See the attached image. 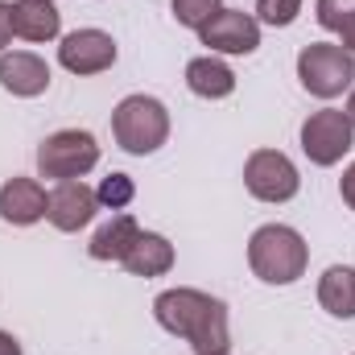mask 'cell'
Segmentation results:
<instances>
[{
    "label": "cell",
    "instance_id": "7",
    "mask_svg": "<svg viewBox=\"0 0 355 355\" xmlns=\"http://www.w3.org/2000/svg\"><path fill=\"white\" fill-rule=\"evenodd\" d=\"M244 186L261 202H289L302 190V174L281 149H257L244 162Z\"/></svg>",
    "mask_w": 355,
    "mask_h": 355
},
{
    "label": "cell",
    "instance_id": "8",
    "mask_svg": "<svg viewBox=\"0 0 355 355\" xmlns=\"http://www.w3.org/2000/svg\"><path fill=\"white\" fill-rule=\"evenodd\" d=\"M116 54H120V50H116V37L103 33V29H75V33H67V37L58 42V62H62V71H71V75H79V79L112 71V67H116Z\"/></svg>",
    "mask_w": 355,
    "mask_h": 355
},
{
    "label": "cell",
    "instance_id": "18",
    "mask_svg": "<svg viewBox=\"0 0 355 355\" xmlns=\"http://www.w3.org/2000/svg\"><path fill=\"white\" fill-rule=\"evenodd\" d=\"M314 17L327 33H352L355 29V0H314Z\"/></svg>",
    "mask_w": 355,
    "mask_h": 355
},
{
    "label": "cell",
    "instance_id": "6",
    "mask_svg": "<svg viewBox=\"0 0 355 355\" xmlns=\"http://www.w3.org/2000/svg\"><path fill=\"white\" fill-rule=\"evenodd\" d=\"M352 145H355V128L343 107H322V112H310L302 120V153L314 166H322V170L339 166L352 153Z\"/></svg>",
    "mask_w": 355,
    "mask_h": 355
},
{
    "label": "cell",
    "instance_id": "13",
    "mask_svg": "<svg viewBox=\"0 0 355 355\" xmlns=\"http://www.w3.org/2000/svg\"><path fill=\"white\" fill-rule=\"evenodd\" d=\"M62 33V12L54 0H17L12 4V37L21 42H54Z\"/></svg>",
    "mask_w": 355,
    "mask_h": 355
},
{
    "label": "cell",
    "instance_id": "14",
    "mask_svg": "<svg viewBox=\"0 0 355 355\" xmlns=\"http://www.w3.org/2000/svg\"><path fill=\"white\" fill-rule=\"evenodd\" d=\"M186 87L198 99H227L236 91V71L219 54H202V58L186 62Z\"/></svg>",
    "mask_w": 355,
    "mask_h": 355
},
{
    "label": "cell",
    "instance_id": "1",
    "mask_svg": "<svg viewBox=\"0 0 355 355\" xmlns=\"http://www.w3.org/2000/svg\"><path fill=\"white\" fill-rule=\"evenodd\" d=\"M153 318L162 331L174 339H186L194 355H223L232 352V327H227V306L202 289L178 285L153 297Z\"/></svg>",
    "mask_w": 355,
    "mask_h": 355
},
{
    "label": "cell",
    "instance_id": "25",
    "mask_svg": "<svg viewBox=\"0 0 355 355\" xmlns=\"http://www.w3.org/2000/svg\"><path fill=\"white\" fill-rule=\"evenodd\" d=\"M339 46H343V50H347V54L355 58V29H352V33H343V37H339Z\"/></svg>",
    "mask_w": 355,
    "mask_h": 355
},
{
    "label": "cell",
    "instance_id": "20",
    "mask_svg": "<svg viewBox=\"0 0 355 355\" xmlns=\"http://www.w3.org/2000/svg\"><path fill=\"white\" fill-rule=\"evenodd\" d=\"M170 8H174V21L178 25H186V29H202L219 8H223V0H170Z\"/></svg>",
    "mask_w": 355,
    "mask_h": 355
},
{
    "label": "cell",
    "instance_id": "24",
    "mask_svg": "<svg viewBox=\"0 0 355 355\" xmlns=\"http://www.w3.org/2000/svg\"><path fill=\"white\" fill-rule=\"evenodd\" d=\"M0 355H21V343H17L8 331H0Z\"/></svg>",
    "mask_w": 355,
    "mask_h": 355
},
{
    "label": "cell",
    "instance_id": "9",
    "mask_svg": "<svg viewBox=\"0 0 355 355\" xmlns=\"http://www.w3.org/2000/svg\"><path fill=\"white\" fill-rule=\"evenodd\" d=\"M198 42L211 46V54H257L261 46V21L244 8H219L202 29Z\"/></svg>",
    "mask_w": 355,
    "mask_h": 355
},
{
    "label": "cell",
    "instance_id": "11",
    "mask_svg": "<svg viewBox=\"0 0 355 355\" xmlns=\"http://www.w3.org/2000/svg\"><path fill=\"white\" fill-rule=\"evenodd\" d=\"M0 87L17 99H33L50 91V67L46 58L29 54V50H4L0 54Z\"/></svg>",
    "mask_w": 355,
    "mask_h": 355
},
{
    "label": "cell",
    "instance_id": "10",
    "mask_svg": "<svg viewBox=\"0 0 355 355\" xmlns=\"http://www.w3.org/2000/svg\"><path fill=\"white\" fill-rule=\"evenodd\" d=\"M99 211V198L83 178H71V182H54L50 198H46V219L58 227V232H83Z\"/></svg>",
    "mask_w": 355,
    "mask_h": 355
},
{
    "label": "cell",
    "instance_id": "17",
    "mask_svg": "<svg viewBox=\"0 0 355 355\" xmlns=\"http://www.w3.org/2000/svg\"><path fill=\"white\" fill-rule=\"evenodd\" d=\"M318 306L331 318H355V268L331 265L318 277Z\"/></svg>",
    "mask_w": 355,
    "mask_h": 355
},
{
    "label": "cell",
    "instance_id": "23",
    "mask_svg": "<svg viewBox=\"0 0 355 355\" xmlns=\"http://www.w3.org/2000/svg\"><path fill=\"white\" fill-rule=\"evenodd\" d=\"M339 194H343V202L355 211V162L343 170V178H339Z\"/></svg>",
    "mask_w": 355,
    "mask_h": 355
},
{
    "label": "cell",
    "instance_id": "3",
    "mask_svg": "<svg viewBox=\"0 0 355 355\" xmlns=\"http://www.w3.org/2000/svg\"><path fill=\"white\" fill-rule=\"evenodd\" d=\"M112 137L124 153L149 157L170 141V107L153 95H124L112 112Z\"/></svg>",
    "mask_w": 355,
    "mask_h": 355
},
{
    "label": "cell",
    "instance_id": "27",
    "mask_svg": "<svg viewBox=\"0 0 355 355\" xmlns=\"http://www.w3.org/2000/svg\"><path fill=\"white\" fill-rule=\"evenodd\" d=\"M223 355H232V352H223Z\"/></svg>",
    "mask_w": 355,
    "mask_h": 355
},
{
    "label": "cell",
    "instance_id": "26",
    "mask_svg": "<svg viewBox=\"0 0 355 355\" xmlns=\"http://www.w3.org/2000/svg\"><path fill=\"white\" fill-rule=\"evenodd\" d=\"M343 112H347V120H352V128H355V87H352V95H347V107H343Z\"/></svg>",
    "mask_w": 355,
    "mask_h": 355
},
{
    "label": "cell",
    "instance_id": "16",
    "mask_svg": "<svg viewBox=\"0 0 355 355\" xmlns=\"http://www.w3.org/2000/svg\"><path fill=\"white\" fill-rule=\"evenodd\" d=\"M137 236H141V227H137V219L132 215H112L95 236H91V244H87V252H91V261H124L128 257V248L137 244Z\"/></svg>",
    "mask_w": 355,
    "mask_h": 355
},
{
    "label": "cell",
    "instance_id": "5",
    "mask_svg": "<svg viewBox=\"0 0 355 355\" xmlns=\"http://www.w3.org/2000/svg\"><path fill=\"white\" fill-rule=\"evenodd\" d=\"M99 166V141L87 128H58L37 145V174L50 182H71Z\"/></svg>",
    "mask_w": 355,
    "mask_h": 355
},
{
    "label": "cell",
    "instance_id": "15",
    "mask_svg": "<svg viewBox=\"0 0 355 355\" xmlns=\"http://www.w3.org/2000/svg\"><path fill=\"white\" fill-rule=\"evenodd\" d=\"M174 244L166 240V236H157V232H141L137 236V244L128 248V257L120 261V265L128 268L132 277H166L170 268H174Z\"/></svg>",
    "mask_w": 355,
    "mask_h": 355
},
{
    "label": "cell",
    "instance_id": "22",
    "mask_svg": "<svg viewBox=\"0 0 355 355\" xmlns=\"http://www.w3.org/2000/svg\"><path fill=\"white\" fill-rule=\"evenodd\" d=\"M8 42H12V4L0 0V54L8 50Z\"/></svg>",
    "mask_w": 355,
    "mask_h": 355
},
{
    "label": "cell",
    "instance_id": "12",
    "mask_svg": "<svg viewBox=\"0 0 355 355\" xmlns=\"http://www.w3.org/2000/svg\"><path fill=\"white\" fill-rule=\"evenodd\" d=\"M46 186L33 178H8L0 186V219L12 227H33L46 219Z\"/></svg>",
    "mask_w": 355,
    "mask_h": 355
},
{
    "label": "cell",
    "instance_id": "2",
    "mask_svg": "<svg viewBox=\"0 0 355 355\" xmlns=\"http://www.w3.org/2000/svg\"><path fill=\"white\" fill-rule=\"evenodd\" d=\"M310 265V244L302 240L297 227L289 223H265L252 232L248 240V268L257 281L265 285H293L297 277H306Z\"/></svg>",
    "mask_w": 355,
    "mask_h": 355
},
{
    "label": "cell",
    "instance_id": "4",
    "mask_svg": "<svg viewBox=\"0 0 355 355\" xmlns=\"http://www.w3.org/2000/svg\"><path fill=\"white\" fill-rule=\"evenodd\" d=\"M297 79L314 99H339L355 87V58L335 42H310L297 54Z\"/></svg>",
    "mask_w": 355,
    "mask_h": 355
},
{
    "label": "cell",
    "instance_id": "21",
    "mask_svg": "<svg viewBox=\"0 0 355 355\" xmlns=\"http://www.w3.org/2000/svg\"><path fill=\"white\" fill-rule=\"evenodd\" d=\"M297 12H302V0H257V21L261 25H272V29L293 25Z\"/></svg>",
    "mask_w": 355,
    "mask_h": 355
},
{
    "label": "cell",
    "instance_id": "19",
    "mask_svg": "<svg viewBox=\"0 0 355 355\" xmlns=\"http://www.w3.org/2000/svg\"><path fill=\"white\" fill-rule=\"evenodd\" d=\"M95 198H99V211H124L137 198V182L128 174H107L95 186Z\"/></svg>",
    "mask_w": 355,
    "mask_h": 355
}]
</instances>
